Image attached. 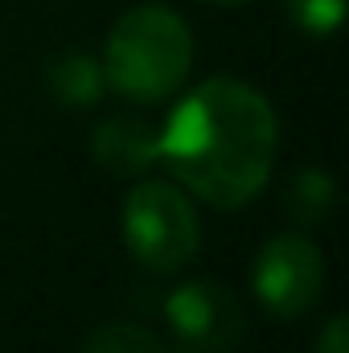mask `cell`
Masks as SVG:
<instances>
[{
	"mask_svg": "<svg viewBox=\"0 0 349 353\" xmlns=\"http://www.w3.org/2000/svg\"><path fill=\"white\" fill-rule=\"evenodd\" d=\"M251 283H255L259 304L271 316L296 321L325 292V255L304 234H292V230L271 234L259 251H255Z\"/></svg>",
	"mask_w": 349,
	"mask_h": 353,
	"instance_id": "cell-4",
	"label": "cell"
},
{
	"mask_svg": "<svg viewBox=\"0 0 349 353\" xmlns=\"http://www.w3.org/2000/svg\"><path fill=\"white\" fill-rule=\"evenodd\" d=\"M123 243L157 275L181 271L201 243L193 201L169 181H136L123 197Z\"/></svg>",
	"mask_w": 349,
	"mask_h": 353,
	"instance_id": "cell-3",
	"label": "cell"
},
{
	"mask_svg": "<svg viewBox=\"0 0 349 353\" xmlns=\"http://www.w3.org/2000/svg\"><path fill=\"white\" fill-rule=\"evenodd\" d=\"M50 90L58 94L62 107H94L107 90L103 79V62H94L90 54H66L50 66Z\"/></svg>",
	"mask_w": 349,
	"mask_h": 353,
	"instance_id": "cell-7",
	"label": "cell"
},
{
	"mask_svg": "<svg viewBox=\"0 0 349 353\" xmlns=\"http://www.w3.org/2000/svg\"><path fill=\"white\" fill-rule=\"evenodd\" d=\"M288 17L296 21V29H304L308 37H329L337 33L341 17H346V0H283Z\"/></svg>",
	"mask_w": 349,
	"mask_h": 353,
	"instance_id": "cell-10",
	"label": "cell"
},
{
	"mask_svg": "<svg viewBox=\"0 0 349 353\" xmlns=\"http://www.w3.org/2000/svg\"><path fill=\"white\" fill-rule=\"evenodd\" d=\"M193 33L169 4H136L123 12L103 50V79L132 103H161L189 79Z\"/></svg>",
	"mask_w": 349,
	"mask_h": 353,
	"instance_id": "cell-2",
	"label": "cell"
},
{
	"mask_svg": "<svg viewBox=\"0 0 349 353\" xmlns=\"http://www.w3.org/2000/svg\"><path fill=\"white\" fill-rule=\"evenodd\" d=\"M181 353H185V350H181Z\"/></svg>",
	"mask_w": 349,
	"mask_h": 353,
	"instance_id": "cell-13",
	"label": "cell"
},
{
	"mask_svg": "<svg viewBox=\"0 0 349 353\" xmlns=\"http://www.w3.org/2000/svg\"><path fill=\"white\" fill-rule=\"evenodd\" d=\"M337 205V181L329 169H304L288 185V218L296 226H317Z\"/></svg>",
	"mask_w": 349,
	"mask_h": 353,
	"instance_id": "cell-8",
	"label": "cell"
},
{
	"mask_svg": "<svg viewBox=\"0 0 349 353\" xmlns=\"http://www.w3.org/2000/svg\"><path fill=\"white\" fill-rule=\"evenodd\" d=\"M317 353H349V325L346 316H333L317 341Z\"/></svg>",
	"mask_w": 349,
	"mask_h": 353,
	"instance_id": "cell-11",
	"label": "cell"
},
{
	"mask_svg": "<svg viewBox=\"0 0 349 353\" xmlns=\"http://www.w3.org/2000/svg\"><path fill=\"white\" fill-rule=\"evenodd\" d=\"M279 123L271 103L239 79H210L173 107L157 136L161 165L206 205L239 210L271 176Z\"/></svg>",
	"mask_w": 349,
	"mask_h": 353,
	"instance_id": "cell-1",
	"label": "cell"
},
{
	"mask_svg": "<svg viewBox=\"0 0 349 353\" xmlns=\"http://www.w3.org/2000/svg\"><path fill=\"white\" fill-rule=\"evenodd\" d=\"M83 353H165L161 337L152 329H140V325H128V321H111V325H99L87 337Z\"/></svg>",
	"mask_w": 349,
	"mask_h": 353,
	"instance_id": "cell-9",
	"label": "cell"
},
{
	"mask_svg": "<svg viewBox=\"0 0 349 353\" xmlns=\"http://www.w3.org/2000/svg\"><path fill=\"white\" fill-rule=\"evenodd\" d=\"M210 4H247V0H210Z\"/></svg>",
	"mask_w": 349,
	"mask_h": 353,
	"instance_id": "cell-12",
	"label": "cell"
},
{
	"mask_svg": "<svg viewBox=\"0 0 349 353\" xmlns=\"http://www.w3.org/2000/svg\"><path fill=\"white\" fill-rule=\"evenodd\" d=\"M165 321L185 353H230L243 337V304L210 279L177 283L165 300Z\"/></svg>",
	"mask_w": 349,
	"mask_h": 353,
	"instance_id": "cell-5",
	"label": "cell"
},
{
	"mask_svg": "<svg viewBox=\"0 0 349 353\" xmlns=\"http://www.w3.org/2000/svg\"><path fill=\"white\" fill-rule=\"evenodd\" d=\"M157 128L144 123V119H132V115H119V119H103L90 136V152L94 161L115 176H144L161 148H157Z\"/></svg>",
	"mask_w": 349,
	"mask_h": 353,
	"instance_id": "cell-6",
	"label": "cell"
}]
</instances>
